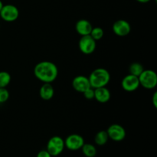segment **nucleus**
Returning <instances> with one entry per match:
<instances>
[{"label": "nucleus", "instance_id": "nucleus-1", "mask_svg": "<svg viewBox=\"0 0 157 157\" xmlns=\"http://www.w3.org/2000/svg\"><path fill=\"white\" fill-rule=\"evenodd\" d=\"M34 75L41 82L52 84L58 78V69L55 63L49 61H42L35 66Z\"/></svg>", "mask_w": 157, "mask_h": 157}, {"label": "nucleus", "instance_id": "nucleus-2", "mask_svg": "<svg viewBox=\"0 0 157 157\" xmlns=\"http://www.w3.org/2000/svg\"><path fill=\"white\" fill-rule=\"evenodd\" d=\"M90 87L92 88L107 87L110 81V72L105 68L98 67L94 69L88 77Z\"/></svg>", "mask_w": 157, "mask_h": 157}, {"label": "nucleus", "instance_id": "nucleus-3", "mask_svg": "<svg viewBox=\"0 0 157 157\" xmlns=\"http://www.w3.org/2000/svg\"><path fill=\"white\" fill-rule=\"evenodd\" d=\"M140 85L148 90L155 88L157 85V75L156 72L150 69H144L139 77Z\"/></svg>", "mask_w": 157, "mask_h": 157}, {"label": "nucleus", "instance_id": "nucleus-4", "mask_svg": "<svg viewBox=\"0 0 157 157\" xmlns=\"http://www.w3.org/2000/svg\"><path fill=\"white\" fill-rule=\"evenodd\" d=\"M64 140L59 136H54L47 143L46 150L52 156H58L64 150Z\"/></svg>", "mask_w": 157, "mask_h": 157}, {"label": "nucleus", "instance_id": "nucleus-5", "mask_svg": "<svg viewBox=\"0 0 157 157\" xmlns=\"http://www.w3.org/2000/svg\"><path fill=\"white\" fill-rule=\"evenodd\" d=\"M19 16V11L15 6L12 4L4 5L0 11V17L7 22H12L18 19Z\"/></svg>", "mask_w": 157, "mask_h": 157}, {"label": "nucleus", "instance_id": "nucleus-6", "mask_svg": "<svg viewBox=\"0 0 157 157\" xmlns=\"http://www.w3.org/2000/svg\"><path fill=\"white\" fill-rule=\"evenodd\" d=\"M78 47L80 51L84 55H90L95 51L97 47L96 41L90 36L88 35H84L81 36L78 42Z\"/></svg>", "mask_w": 157, "mask_h": 157}, {"label": "nucleus", "instance_id": "nucleus-7", "mask_svg": "<svg viewBox=\"0 0 157 157\" xmlns=\"http://www.w3.org/2000/svg\"><path fill=\"white\" fill-rule=\"evenodd\" d=\"M106 131L108 135L109 139L115 142H121L124 140L127 135L124 127L117 124H113L110 125Z\"/></svg>", "mask_w": 157, "mask_h": 157}, {"label": "nucleus", "instance_id": "nucleus-8", "mask_svg": "<svg viewBox=\"0 0 157 157\" xmlns=\"http://www.w3.org/2000/svg\"><path fill=\"white\" fill-rule=\"evenodd\" d=\"M84 144V139L81 135L73 133L69 135L64 140V146L66 148L71 151H76V150H81V147Z\"/></svg>", "mask_w": 157, "mask_h": 157}, {"label": "nucleus", "instance_id": "nucleus-9", "mask_svg": "<svg viewBox=\"0 0 157 157\" xmlns=\"http://www.w3.org/2000/svg\"><path fill=\"white\" fill-rule=\"evenodd\" d=\"M122 88L127 92H133L139 88L140 81L138 77L133 75H126L121 81Z\"/></svg>", "mask_w": 157, "mask_h": 157}, {"label": "nucleus", "instance_id": "nucleus-10", "mask_svg": "<svg viewBox=\"0 0 157 157\" xmlns=\"http://www.w3.org/2000/svg\"><path fill=\"white\" fill-rule=\"evenodd\" d=\"M113 33L119 37H125L130 33L131 26L130 23L124 19H120L115 21L112 26Z\"/></svg>", "mask_w": 157, "mask_h": 157}, {"label": "nucleus", "instance_id": "nucleus-11", "mask_svg": "<svg viewBox=\"0 0 157 157\" xmlns=\"http://www.w3.org/2000/svg\"><path fill=\"white\" fill-rule=\"evenodd\" d=\"M72 86L77 92L82 94L86 90L91 87L88 78L84 76V75H78V76L74 78L73 81H72Z\"/></svg>", "mask_w": 157, "mask_h": 157}, {"label": "nucleus", "instance_id": "nucleus-12", "mask_svg": "<svg viewBox=\"0 0 157 157\" xmlns=\"http://www.w3.org/2000/svg\"><path fill=\"white\" fill-rule=\"evenodd\" d=\"M111 94L110 90L107 88V87H98L94 89V98L98 102L101 104H105L107 103L110 99Z\"/></svg>", "mask_w": 157, "mask_h": 157}, {"label": "nucleus", "instance_id": "nucleus-13", "mask_svg": "<svg viewBox=\"0 0 157 157\" xmlns=\"http://www.w3.org/2000/svg\"><path fill=\"white\" fill-rule=\"evenodd\" d=\"M93 26L91 23L86 19H81L75 24V30L81 36L90 35Z\"/></svg>", "mask_w": 157, "mask_h": 157}, {"label": "nucleus", "instance_id": "nucleus-14", "mask_svg": "<svg viewBox=\"0 0 157 157\" xmlns=\"http://www.w3.org/2000/svg\"><path fill=\"white\" fill-rule=\"evenodd\" d=\"M55 94V89L50 83H44L39 90V95L41 99L49 101L52 99Z\"/></svg>", "mask_w": 157, "mask_h": 157}, {"label": "nucleus", "instance_id": "nucleus-15", "mask_svg": "<svg viewBox=\"0 0 157 157\" xmlns=\"http://www.w3.org/2000/svg\"><path fill=\"white\" fill-rule=\"evenodd\" d=\"M108 135L106 130H101L94 136V142L98 146H104L108 141Z\"/></svg>", "mask_w": 157, "mask_h": 157}, {"label": "nucleus", "instance_id": "nucleus-16", "mask_svg": "<svg viewBox=\"0 0 157 157\" xmlns=\"http://www.w3.org/2000/svg\"><path fill=\"white\" fill-rule=\"evenodd\" d=\"M81 150L86 157H95L97 155V149L93 144L84 143Z\"/></svg>", "mask_w": 157, "mask_h": 157}, {"label": "nucleus", "instance_id": "nucleus-17", "mask_svg": "<svg viewBox=\"0 0 157 157\" xmlns=\"http://www.w3.org/2000/svg\"><path fill=\"white\" fill-rule=\"evenodd\" d=\"M144 66L139 62L132 63L130 65V67H129V72H130V75H133L136 77H139L140 74L144 71Z\"/></svg>", "mask_w": 157, "mask_h": 157}, {"label": "nucleus", "instance_id": "nucleus-18", "mask_svg": "<svg viewBox=\"0 0 157 157\" xmlns=\"http://www.w3.org/2000/svg\"><path fill=\"white\" fill-rule=\"evenodd\" d=\"M10 74L7 71H0V87H6L11 82Z\"/></svg>", "mask_w": 157, "mask_h": 157}, {"label": "nucleus", "instance_id": "nucleus-19", "mask_svg": "<svg viewBox=\"0 0 157 157\" xmlns=\"http://www.w3.org/2000/svg\"><path fill=\"white\" fill-rule=\"evenodd\" d=\"M104 32L102 28L101 27H94L92 29L91 32H90V35L95 40V41H98L101 40V38L104 37Z\"/></svg>", "mask_w": 157, "mask_h": 157}, {"label": "nucleus", "instance_id": "nucleus-20", "mask_svg": "<svg viewBox=\"0 0 157 157\" xmlns=\"http://www.w3.org/2000/svg\"><path fill=\"white\" fill-rule=\"evenodd\" d=\"M9 98V92L6 87H0V104L6 102Z\"/></svg>", "mask_w": 157, "mask_h": 157}, {"label": "nucleus", "instance_id": "nucleus-21", "mask_svg": "<svg viewBox=\"0 0 157 157\" xmlns=\"http://www.w3.org/2000/svg\"><path fill=\"white\" fill-rule=\"evenodd\" d=\"M84 98L87 100H92L94 98V89L90 87L87 90H86L83 93Z\"/></svg>", "mask_w": 157, "mask_h": 157}, {"label": "nucleus", "instance_id": "nucleus-22", "mask_svg": "<svg viewBox=\"0 0 157 157\" xmlns=\"http://www.w3.org/2000/svg\"><path fill=\"white\" fill-rule=\"evenodd\" d=\"M37 157H52V156H51V154L47 151V150H41L40 152H38V153L37 154Z\"/></svg>", "mask_w": 157, "mask_h": 157}, {"label": "nucleus", "instance_id": "nucleus-23", "mask_svg": "<svg viewBox=\"0 0 157 157\" xmlns=\"http://www.w3.org/2000/svg\"><path fill=\"white\" fill-rule=\"evenodd\" d=\"M152 101H153V104L155 108L157 107V92H155L153 95V99H152Z\"/></svg>", "mask_w": 157, "mask_h": 157}, {"label": "nucleus", "instance_id": "nucleus-24", "mask_svg": "<svg viewBox=\"0 0 157 157\" xmlns=\"http://www.w3.org/2000/svg\"><path fill=\"white\" fill-rule=\"evenodd\" d=\"M136 1H137L138 2H140V3H147L150 1H151V0H136Z\"/></svg>", "mask_w": 157, "mask_h": 157}, {"label": "nucleus", "instance_id": "nucleus-25", "mask_svg": "<svg viewBox=\"0 0 157 157\" xmlns=\"http://www.w3.org/2000/svg\"><path fill=\"white\" fill-rule=\"evenodd\" d=\"M3 6H4V5H3L2 2V1H1V0H0V11H1V10H2V9Z\"/></svg>", "mask_w": 157, "mask_h": 157}, {"label": "nucleus", "instance_id": "nucleus-26", "mask_svg": "<svg viewBox=\"0 0 157 157\" xmlns=\"http://www.w3.org/2000/svg\"><path fill=\"white\" fill-rule=\"evenodd\" d=\"M0 27H1V25H0Z\"/></svg>", "mask_w": 157, "mask_h": 157}]
</instances>
